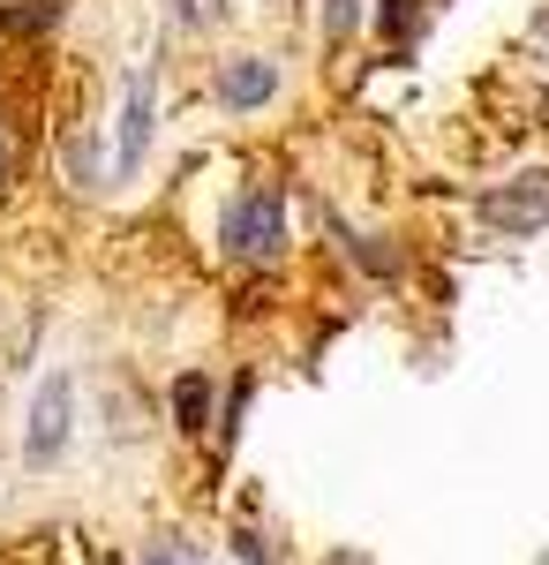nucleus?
<instances>
[{"label": "nucleus", "mask_w": 549, "mask_h": 565, "mask_svg": "<svg viewBox=\"0 0 549 565\" xmlns=\"http://www.w3.org/2000/svg\"><path fill=\"white\" fill-rule=\"evenodd\" d=\"M482 218L505 226V234H535V226H549V174H519L512 189L482 196Z\"/></svg>", "instance_id": "nucleus-5"}, {"label": "nucleus", "mask_w": 549, "mask_h": 565, "mask_svg": "<svg viewBox=\"0 0 549 565\" xmlns=\"http://www.w3.org/2000/svg\"><path fill=\"white\" fill-rule=\"evenodd\" d=\"M354 15H362V0H332V8H324V31L346 39V31H354Z\"/></svg>", "instance_id": "nucleus-10"}, {"label": "nucleus", "mask_w": 549, "mask_h": 565, "mask_svg": "<svg viewBox=\"0 0 549 565\" xmlns=\"http://www.w3.org/2000/svg\"><path fill=\"white\" fill-rule=\"evenodd\" d=\"M287 249V204L279 189H241L226 212V257L234 264H271Z\"/></svg>", "instance_id": "nucleus-1"}, {"label": "nucleus", "mask_w": 549, "mask_h": 565, "mask_svg": "<svg viewBox=\"0 0 549 565\" xmlns=\"http://www.w3.org/2000/svg\"><path fill=\"white\" fill-rule=\"evenodd\" d=\"M143 565H204V551H196L189 535H159V543L143 551Z\"/></svg>", "instance_id": "nucleus-7"}, {"label": "nucleus", "mask_w": 549, "mask_h": 565, "mask_svg": "<svg viewBox=\"0 0 549 565\" xmlns=\"http://www.w3.org/2000/svg\"><path fill=\"white\" fill-rule=\"evenodd\" d=\"M218 106H234V114H256V106H271L279 98V68L263 61V53H234V61H218Z\"/></svg>", "instance_id": "nucleus-4"}, {"label": "nucleus", "mask_w": 549, "mask_h": 565, "mask_svg": "<svg viewBox=\"0 0 549 565\" xmlns=\"http://www.w3.org/2000/svg\"><path fill=\"white\" fill-rule=\"evenodd\" d=\"M204 407H212V385H204V377H189V385L173 392V415H181V430H204Z\"/></svg>", "instance_id": "nucleus-6"}, {"label": "nucleus", "mask_w": 549, "mask_h": 565, "mask_svg": "<svg viewBox=\"0 0 549 565\" xmlns=\"http://www.w3.org/2000/svg\"><path fill=\"white\" fill-rule=\"evenodd\" d=\"M218 15H226V0H173V23L181 31H212Z\"/></svg>", "instance_id": "nucleus-8"}, {"label": "nucleus", "mask_w": 549, "mask_h": 565, "mask_svg": "<svg viewBox=\"0 0 549 565\" xmlns=\"http://www.w3.org/2000/svg\"><path fill=\"white\" fill-rule=\"evenodd\" d=\"M151 129H159V76H151V61L128 76L121 90V121H114V181H128L143 167V151H151Z\"/></svg>", "instance_id": "nucleus-2"}, {"label": "nucleus", "mask_w": 549, "mask_h": 565, "mask_svg": "<svg viewBox=\"0 0 549 565\" xmlns=\"http://www.w3.org/2000/svg\"><path fill=\"white\" fill-rule=\"evenodd\" d=\"M15 159H23V151H15V121H8V114H0V189H8V181H15Z\"/></svg>", "instance_id": "nucleus-9"}, {"label": "nucleus", "mask_w": 549, "mask_h": 565, "mask_svg": "<svg viewBox=\"0 0 549 565\" xmlns=\"http://www.w3.org/2000/svg\"><path fill=\"white\" fill-rule=\"evenodd\" d=\"M68 415H76V392H68V370L39 385V407H31V437H23V460L31 468H53L68 452Z\"/></svg>", "instance_id": "nucleus-3"}]
</instances>
